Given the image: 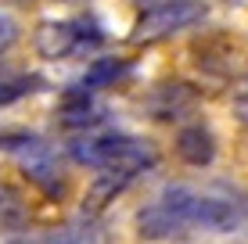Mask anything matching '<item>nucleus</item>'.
<instances>
[{
    "label": "nucleus",
    "mask_w": 248,
    "mask_h": 244,
    "mask_svg": "<svg viewBox=\"0 0 248 244\" xmlns=\"http://www.w3.org/2000/svg\"><path fill=\"white\" fill-rule=\"evenodd\" d=\"M158 205H166L184 226H205V230H234L241 223V215L248 212V201L241 194H202L194 187H166Z\"/></svg>",
    "instance_id": "nucleus-1"
},
{
    "label": "nucleus",
    "mask_w": 248,
    "mask_h": 244,
    "mask_svg": "<svg viewBox=\"0 0 248 244\" xmlns=\"http://www.w3.org/2000/svg\"><path fill=\"white\" fill-rule=\"evenodd\" d=\"M205 14H209V4L205 0H166L158 7H148V11L137 18L133 25V40L137 43H151V40L173 36V32H184L191 25H198Z\"/></svg>",
    "instance_id": "nucleus-2"
},
{
    "label": "nucleus",
    "mask_w": 248,
    "mask_h": 244,
    "mask_svg": "<svg viewBox=\"0 0 248 244\" xmlns=\"http://www.w3.org/2000/svg\"><path fill=\"white\" fill-rule=\"evenodd\" d=\"M87 43H101V29L93 18H79V22H44L36 29V50L40 57H68L76 50H83Z\"/></svg>",
    "instance_id": "nucleus-3"
},
{
    "label": "nucleus",
    "mask_w": 248,
    "mask_h": 244,
    "mask_svg": "<svg viewBox=\"0 0 248 244\" xmlns=\"http://www.w3.org/2000/svg\"><path fill=\"white\" fill-rule=\"evenodd\" d=\"M144 108H148V115L158 119V122L184 119V115H191L194 108H198V90H194L191 83H184V79H166L148 94Z\"/></svg>",
    "instance_id": "nucleus-4"
},
{
    "label": "nucleus",
    "mask_w": 248,
    "mask_h": 244,
    "mask_svg": "<svg viewBox=\"0 0 248 244\" xmlns=\"http://www.w3.org/2000/svg\"><path fill=\"white\" fill-rule=\"evenodd\" d=\"M123 144H126V133H79V137L68 144V155L79 165H97V169H105V165L115 162V155H119Z\"/></svg>",
    "instance_id": "nucleus-5"
},
{
    "label": "nucleus",
    "mask_w": 248,
    "mask_h": 244,
    "mask_svg": "<svg viewBox=\"0 0 248 244\" xmlns=\"http://www.w3.org/2000/svg\"><path fill=\"white\" fill-rule=\"evenodd\" d=\"M101 119H105V108L93 97H87V86L72 90V94L65 97V104L58 108V122H62L65 129H72V133H90Z\"/></svg>",
    "instance_id": "nucleus-6"
},
{
    "label": "nucleus",
    "mask_w": 248,
    "mask_h": 244,
    "mask_svg": "<svg viewBox=\"0 0 248 244\" xmlns=\"http://www.w3.org/2000/svg\"><path fill=\"white\" fill-rule=\"evenodd\" d=\"M176 158L187 165H194V169H202V165H209L212 158H216V137H212L209 126H184L180 133H176Z\"/></svg>",
    "instance_id": "nucleus-7"
},
{
    "label": "nucleus",
    "mask_w": 248,
    "mask_h": 244,
    "mask_svg": "<svg viewBox=\"0 0 248 244\" xmlns=\"http://www.w3.org/2000/svg\"><path fill=\"white\" fill-rule=\"evenodd\" d=\"M29 223L32 215H29L22 190H15L7 180H0V230H25Z\"/></svg>",
    "instance_id": "nucleus-8"
},
{
    "label": "nucleus",
    "mask_w": 248,
    "mask_h": 244,
    "mask_svg": "<svg viewBox=\"0 0 248 244\" xmlns=\"http://www.w3.org/2000/svg\"><path fill=\"white\" fill-rule=\"evenodd\" d=\"M137 230H140L144 237H155L158 241V237H173V233H180L184 223L176 219L166 205H151V208H144V212L137 215Z\"/></svg>",
    "instance_id": "nucleus-9"
},
{
    "label": "nucleus",
    "mask_w": 248,
    "mask_h": 244,
    "mask_svg": "<svg viewBox=\"0 0 248 244\" xmlns=\"http://www.w3.org/2000/svg\"><path fill=\"white\" fill-rule=\"evenodd\" d=\"M130 180H133V176L126 172V169H115V165L101 169V176L93 180V187H90V198H93V205H105V201L119 198L126 187H130Z\"/></svg>",
    "instance_id": "nucleus-10"
},
{
    "label": "nucleus",
    "mask_w": 248,
    "mask_h": 244,
    "mask_svg": "<svg viewBox=\"0 0 248 244\" xmlns=\"http://www.w3.org/2000/svg\"><path fill=\"white\" fill-rule=\"evenodd\" d=\"M130 69V65L123 61V57H97V61L87 69V79H83V86L97 90V86H112L115 79H123V72Z\"/></svg>",
    "instance_id": "nucleus-11"
},
{
    "label": "nucleus",
    "mask_w": 248,
    "mask_h": 244,
    "mask_svg": "<svg viewBox=\"0 0 248 244\" xmlns=\"http://www.w3.org/2000/svg\"><path fill=\"white\" fill-rule=\"evenodd\" d=\"M32 90H40L36 75H4L0 79V104H15L18 97L32 94Z\"/></svg>",
    "instance_id": "nucleus-12"
},
{
    "label": "nucleus",
    "mask_w": 248,
    "mask_h": 244,
    "mask_svg": "<svg viewBox=\"0 0 248 244\" xmlns=\"http://www.w3.org/2000/svg\"><path fill=\"white\" fill-rule=\"evenodd\" d=\"M234 108H237L241 119H248V72L237 79V86H234Z\"/></svg>",
    "instance_id": "nucleus-13"
},
{
    "label": "nucleus",
    "mask_w": 248,
    "mask_h": 244,
    "mask_svg": "<svg viewBox=\"0 0 248 244\" xmlns=\"http://www.w3.org/2000/svg\"><path fill=\"white\" fill-rule=\"evenodd\" d=\"M15 36H18V29H15L11 18H0V50H7L15 43Z\"/></svg>",
    "instance_id": "nucleus-14"
},
{
    "label": "nucleus",
    "mask_w": 248,
    "mask_h": 244,
    "mask_svg": "<svg viewBox=\"0 0 248 244\" xmlns=\"http://www.w3.org/2000/svg\"><path fill=\"white\" fill-rule=\"evenodd\" d=\"M15 244H25V241H15Z\"/></svg>",
    "instance_id": "nucleus-15"
}]
</instances>
